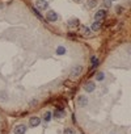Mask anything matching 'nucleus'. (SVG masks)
Masks as SVG:
<instances>
[{
	"instance_id": "obj_1",
	"label": "nucleus",
	"mask_w": 131,
	"mask_h": 134,
	"mask_svg": "<svg viewBox=\"0 0 131 134\" xmlns=\"http://www.w3.org/2000/svg\"><path fill=\"white\" fill-rule=\"evenodd\" d=\"M46 18H47V21L54 23V21H56L58 18H59V16H58V13H56L55 11H47V13H46Z\"/></svg>"
},
{
	"instance_id": "obj_2",
	"label": "nucleus",
	"mask_w": 131,
	"mask_h": 134,
	"mask_svg": "<svg viewBox=\"0 0 131 134\" xmlns=\"http://www.w3.org/2000/svg\"><path fill=\"white\" fill-rule=\"evenodd\" d=\"M13 133L14 134H25L26 133V126L25 125H17L13 129Z\"/></svg>"
},
{
	"instance_id": "obj_3",
	"label": "nucleus",
	"mask_w": 131,
	"mask_h": 134,
	"mask_svg": "<svg viewBox=\"0 0 131 134\" xmlns=\"http://www.w3.org/2000/svg\"><path fill=\"white\" fill-rule=\"evenodd\" d=\"M37 8L38 9H47L49 8V3L46 0H37Z\"/></svg>"
},
{
	"instance_id": "obj_4",
	"label": "nucleus",
	"mask_w": 131,
	"mask_h": 134,
	"mask_svg": "<svg viewBox=\"0 0 131 134\" xmlns=\"http://www.w3.org/2000/svg\"><path fill=\"white\" fill-rule=\"evenodd\" d=\"M77 104H79V107H85L88 104V97L84 96V95H80L77 97Z\"/></svg>"
},
{
	"instance_id": "obj_5",
	"label": "nucleus",
	"mask_w": 131,
	"mask_h": 134,
	"mask_svg": "<svg viewBox=\"0 0 131 134\" xmlns=\"http://www.w3.org/2000/svg\"><path fill=\"white\" fill-rule=\"evenodd\" d=\"M105 17H106V12H105L104 9H100V11L96 12V16H94L96 21H101V20H104Z\"/></svg>"
},
{
	"instance_id": "obj_6",
	"label": "nucleus",
	"mask_w": 131,
	"mask_h": 134,
	"mask_svg": "<svg viewBox=\"0 0 131 134\" xmlns=\"http://www.w3.org/2000/svg\"><path fill=\"white\" fill-rule=\"evenodd\" d=\"M84 89H85L86 92H93V91L96 89V84H94L93 82H88V83L84 84Z\"/></svg>"
},
{
	"instance_id": "obj_7",
	"label": "nucleus",
	"mask_w": 131,
	"mask_h": 134,
	"mask_svg": "<svg viewBox=\"0 0 131 134\" xmlns=\"http://www.w3.org/2000/svg\"><path fill=\"white\" fill-rule=\"evenodd\" d=\"M29 124H30V126H33V128H35V126H38L39 124H41V118L39 117H32L30 120H29Z\"/></svg>"
},
{
	"instance_id": "obj_8",
	"label": "nucleus",
	"mask_w": 131,
	"mask_h": 134,
	"mask_svg": "<svg viewBox=\"0 0 131 134\" xmlns=\"http://www.w3.org/2000/svg\"><path fill=\"white\" fill-rule=\"evenodd\" d=\"M81 70H83V67H81V66H75V67H74V70H72V75H74V76L80 75V74H81Z\"/></svg>"
},
{
	"instance_id": "obj_9",
	"label": "nucleus",
	"mask_w": 131,
	"mask_h": 134,
	"mask_svg": "<svg viewBox=\"0 0 131 134\" xmlns=\"http://www.w3.org/2000/svg\"><path fill=\"white\" fill-rule=\"evenodd\" d=\"M101 26H102V25H101V23H100V21H94V23L92 24V28H91V29H92V30H94V32H97V30H100V29H101Z\"/></svg>"
},
{
	"instance_id": "obj_10",
	"label": "nucleus",
	"mask_w": 131,
	"mask_h": 134,
	"mask_svg": "<svg viewBox=\"0 0 131 134\" xmlns=\"http://www.w3.org/2000/svg\"><path fill=\"white\" fill-rule=\"evenodd\" d=\"M79 24H80L79 18H72L68 21V26H79Z\"/></svg>"
},
{
	"instance_id": "obj_11",
	"label": "nucleus",
	"mask_w": 131,
	"mask_h": 134,
	"mask_svg": "<svg viewBox=\"0 0 131 134\" xmlns=\"http://www.w3.org/2000/svg\"><path fill=\"white\" fill-rule=\"evenodd\" d=\"M63 116H64V112H63L62 109H59V110L56 109L55 113H54V117H55V118H62Z\"/></svg>"
},
{
	"instance_id": "obj_12",
	"label": "nucleus",
	"mask_w": 131,
	"mask_h": 134,
	"mask_svg": "<svg viewBox=\"0 0 131 134\" xmlns=\"http://www.w3.org/2000/svg\"><path fill=\"white\" fill-rule=\"evenodd\" d=\"M56 54H59V55L66 54V47H64V46H58V47H56Z\"/></svg>"
},
{
	"instance_id": "obj_13",
	"label": "nucleus",
	"mask_w": 131,
	"mask_h": 134,
	"mask_svg": "<svg viewBox=\"0 0 131 134\" xmlns=\"http://www.w3.org/2000/svg\"><path fill=\"white\" fill-rule=\"evenodd\" d=\"M96 4H97V0H88V2H86V5L89 8H94Z\"/></svg>"
},
{
	"instance_id": "obj_14",
	"label": "nucleus",
	"mask_w": 131,
	"mask_h": 134,
	"mask_svg": "<svg viewBox=\"0 0 131 134\" xmlns=\"http://www.w3.org/2000/svg\"><path fill=\"white\" fill-rule=\"evenodd\" d=\"M51 117H53L51 112H46V113H45V116H43V120H45L46 122H49V121L51 120Z\"/></svg>"
},
{
	"instance_id": "obj_15",
	"label": "nucleus",
	"mask_w": 131,
	"mask_h": 134,
	"mask_svg": "<svg viewBox=\"0 0 131 134\" xmlns=\"http://www.w3.org/2000/svg\"><path fill=\"white\" fill-rule=\"evenodd\" d=\"M91 63H92V67H96L98 65V59L96 58V57H92V59H91Z\"/></svg>"
},
{
	"instance_id": "obj_16",
	"label": "nucleus",
	"mask_w": 131,
	"mask_h": 134,
	"mask_svg": "<svg viewBox=\"0 0 131 134\" xmlns=\"http://www.w3.org/2000/svg\"><path fill=\"white\" fill-rule=\"evenodd\" d=\"M104 78H105L104 72H97V75H96V79L97 80H104Z\"/></svg>"
},
{
	"instance_id": "obj_17",
	"label": "nucleus",
	"mask_w": 131,
	"mask_h": 134,
	"mask_svg": "<svg viewBox=\"0 0 131 134\" xmlns=\"http://www.w3.org/2000/svg\"><path fill=\"white\" fill-rule=\"evenodd\" d=\"M64 134H75V133H74V130L71 128H67V129L64 130Z\"/></svg>"
},
{
	"instance_id": "obj_18",
	"label": "nucleus",
	"mask_w": 131,
	"mask_h": 134,
	"mask_svg": "<svg viewBox=\"0 0 131 134\" xmlns=\"http://www.w3.org/2000/svg\"><path fill=\"white\" fill-rule=\"evenodd\" d=\"M104 4H105V7H110L112 5V0H104Z\"/></svg>"
},
{
	"instance_id": "obj_19",
	"label": "nucleus",
	"mask_w": 131,
	"mask_h": 134,
	"mask_svg": "<svg viewBox=\"0 0 131 134\" xmlns=\"http://www.w3.org/2000/svg\"><path fill=\"white\" fill-rule=\"evenodd\" d=\"M83 29H84V33H85V34H91V29H89V28H86V26H84Z\"/></svg>"
},
{
	"instance_id": "obj_20",
	"label": "nucleus",
	"mask_w": 131,
	"mask_h": 134,
	"mask_svg": "<svg viewBox=\"0 0 131 134\" xmlns=\"http://www.w3.org/2000/svg\"><path fill=\"white\" fill-rule=\"evenodd\" d=\"M122 12H123V8L118 5V7H117V13H122Z\"/></svg>"
},
{
	"instance_id": "obj_21",
	"label": "nucleus",
	"mask_w": 131,
	"mask_h": 134,
	"mask_svg": "<svg viewBox=\"0 0 131 134\" xmlns=\"http://www.w3.org/2000/svg\"><path fill=\"white\" fill-rule=\"evenodd\" d=\"M77 2H81V0H77Z\"/></svg>"
},
{
	"instance_id": "obj_22",
	"label": "nucleus",
	"mask_w": 131,
	"mask_h": 134,
	"mask_svg": "<svg viewBox=\"0 0 131 134\" xmlns=\"http://www.w3.org/2000/svg\"><path fill=\"white\" fill-rule=\"evenodd\" d=\"M112 2H113V0H112Z\"/></svg>"
}]
</instances>
